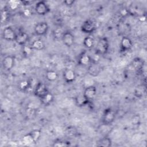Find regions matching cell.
<instances>
[{
    "label": "cell",
    "instance_id": "1",
    "mask_svg": "<svg viewBox=\"0 0 147 147\" xmlns=\"http://www.w3.org/2000/svg\"><path fill=\"white\" fill-rule=\"evenodd\" d=\"M109 41L106 37L100 38L95 46V53L99 56H103L106 55L109 49Z\"/></svg>",
    "mask_w": 147,
    "mask_h": 147
},
{
    "label": "cell",
    "instance_id": "2",
    "mask_svg": "<svg viewBox=\"0 0 147 147\" xmlns=\"http://www.w3.org/2000/svg\"><path fill=\"white\" fill-rule=\"evenodd\" d=\"M115 113L113 109L111 108H106L104 110L101 121L103 125L109 126L111 125L115 119Z\"/></svg>",
    "mask_w": 147,
    "mask_h": 147
},
{
    "label": "cell",
    "instance_id": "3",
    "mask_svg": "<svg viewBox=\"0 0 147 147\" xmlns=\"http://www.w3.org/2000/svg\"><path fill=\"white\" fill-rule=\"evenodd\" d=\"M80 29L82 32L86 34H91L96 29V24L94 20L88 19L83 22Z\"/></svg>",
    "mask_w": 147,
    "mask_h": 147
},
{
    "label": "cell",
    "instance_id": "4",
    "mask_svg": "<svg viewBox=\"0 0 147 147\" xmlns=\"http://www.w3.org/2000/svg\"><path fill=\"white\" fill-rule=\"evenodd\" d=\"M49 91L46 84L42 82H39L37 83L34 89L33 92L36 96H37L39 99H41Z\"/></svg>",
    "mask_w": 147,
    "mask_h": 147
},
{
    "label": "cell",
    "instance_id": "5",
    "mask_svg": "<svg viewBox=\"0 0 147 147\" xmlns=\"http://www.w3.org/2000/svg\"><path fill=\"white\" fill-rule=\"evenodd\" d=\"M34 10L38 15L44 16L49 13L50 9L48 5L45 1H41L36 3Z\"/></svg>",
    "mask_w": 147,
    "mask_h": 147
},
{
    "label": "cell",
    "instance_id": "6",
    "mask_svg": "<svg viewBox=\"0 0 147 147\" xmlns=\"http://www.w3.org/2000/svg\"><path fill=\"white\" fill-rule=\"evenodd\" d=\"M49 25L47 22L41 21L36 24L34 28V33L38 36H44L48 33Z\"/></svg>",
    "mask_w": 147,
    "mask_h": 147
},
{
    "label": "cell",
    "instance_id": "7",
    "mask_svg": "<svg viewBox=\"0 0 147 147\" xmlns=\"http://www.w3.org/2000/svg\"><path fill=\"white\" fill-rule=\"evenodd\" d=\"M17 33L11 26L5 27L2 33V38L8 41H15Z\"/></svg>",
    "mask_w": 147,
    "mask_h": 147
},
{
    "label": "cell",
    "instance_id": "8",
    "mask_svg": "<svg viewBox=\"0 0 147 147\" xmlns=\"http://www.w3.org/2000/svg\"><path fill=\"white\" fill-rule=\"evenodd\" d=\"M15 64L14 57L11 55H7L4 57L2 61L3 68L7 71H9L13 69Z\"/></svg>",
    "mask_w": 147,
    "mask_h": 147
},
{
    "label": "cell",
    "instance_id": "9",
    "mask_svg": "<svg viewBox=\"0 0 147 147\" xmlns=\"http://www.w3.org/2000/svg\"><path fill=\"white\" fill-rule=\"evenodd\" d=\"M133 46V42L130 38L124 36L122 38L120 42V51L122 53H125L130 51Z\"/></svg>",
    "mask_w": 147,
    "mask_h": 147
},
{
    "label": "cell",
    "instance_id": "10",
    "mask_svg": "<svg viewBox=\"0 0 147 147\" xmlns=\"http://www.w3.org/2000/svg\"><path fill=\"white\" fill-rule=\"evenodd\" d=\"M63 78L67 83H72L76 80V74L73 69L67 68L63 71Z\"/></svg>",
    "mask_w": 147,
    "mask_h": 147
},
{
    "label": "cell",
    "instance_id": "11",
    "mask_svg": "<svg viewBox=\"0 0 147 147\" xmlns=\"http://www.w3.org/2000/svg\"><path fill=\"white\" fill-rule=\"evenodd\" d=\"M61 40L63 44L67 47H71L75 42V37L69 31H65Z\"/></svg>",
    "mask_w": 147,
    "mask_h": 147
},
{
    "label": "cell",
    "instance_id": "12",
    "mask_svg": "<svg viewBox=\"0 0 147 147\" xmlns=\"http://www.w3.org/2000/svg\"><path fill=\"white\" fill-rule=\"evenodd\" d=\"M96 87L95 86L91 85L86 87L83 94L89 101L91 102L95 97L96 95Z\"/></svg>",
    "mask_w": 147,
    "mask_h": 147
},
{
    "label": "cell",
    "instance_id": "13",
    "mask_svg": "<svg viewBox=\"0 0 147 147\" xmlns=\"http://www.w3.org/2000/svg\"><path fill=\"white\" fill-rule=\"evenodd\" d=\"M92 63L91 56L86 52L82 53L78 57V64L82 67H88Z\"/></svg>",
    "mask_w": 147,
    "mask_h": 147
},
{
    "label": "cell",
    "instance_id": "14",
    "mask_svg": "<svg viewBox=\"0 0 147 147\" xmlns=\"http://www.w3.org/2000/svg\"><path fill=\"white\" fill-rule=\"evenodd\" d=\"M29 35L24 31H20L16 34V37L15 39L16 42L21 46L26 45V44L29 41Z\"/></svg>",
    "mask_w": 147,
    "mask_h": 147
},
{
    "label": "cell",
    "instance_id": "15",
    "mask_svg": "<svg viewBox=\"0 0 147 147\" xmlns=\"http://www.w3.org/2000/svg\"><path fill=\"white\" fill-rule=\"evenodd\" d=\"M87 68V72L88 74L92 76H98L101 71V67L99 65L98 63L92 62Z\"/></svg>",
    "mask_w": 147,
    "mask_h": 147
},
{
    "label": "cell",
    "instance_id": "16",
    "mask_svg": "<svg viewBox=\"0 0 147 147\" xmlns=\"http://www.w3.org/2000/svg\"><path fill=\"white\" fill-rule=\"evenodd\" d=\"M75 102L77 106L78 107H84L85 106H87L90 103V101H89L84 96L83 94H79L76 95L75 97Z\"/></svg>",
    "mask_w": 147,
    "mask_h": 147
},
{
    "label": "cell",
    "instance_id": "17",
    "mask_svg": "<svg viewBox=\"0 0 147 147\" xmlns=\"http://www.w3.org/2000/svg\"><path fill=\"white\" fill-rule=\"evenodd\" d=\"M54 99L55 98L51 92H48L45 95H44L42 98H41L40 99L41 105L45 106H48L52 103V102L54 100Z\"/></svg>",
    "mask_w": 147,
    "mask_h": 147
},
{
    "label": "cell",
    "instance_id": "18",
    "mask_svg": "<svg viewBox=\"0 0 147 147\" xmlns=\"http://www.w3.org/2000/svg\"><path fill=\"white\" fill-rule=\"evenodd\" d=\"M131 64L132 67L136 71L139 72L141 71V69L143 68L144 62L143 60H142L141 58L136 57L132 60Z\"/></svg>",
    "mask_w": 147,
    "mask_h": 147
},
{
    "label": "cell",
    "instance_id": "19",
    "mask_svg": "<svg viewBox=\"0 0 147 147\" xmlns=\"http://www.w3.org/2000/svg\"><path fill=\"white\" fill-rule=\"evenodd\" d=\"M30 46L33 49V50L37 51L43 50L45 47V45L44 41L39 38L34 40L31 44Z\"/></svg>",
    "mask_w": 147,
    "mask_h": 147
},
{
    "label": "cell",
    "instance_id": "20",
    "mask_svg": "<svg viewBox=\"0 0 147 147\" xmlns=\"http://www.w3.org/2000/svg\"><path fill=\"white\" fill-rule=\"evenodd\" d=\"M31 86V83L29 80L24 79L20 81L18 83V89L22 92H25L28 91Z\"/></svg>",
    "mask_w": 147,
    "mask_h": 147
},
{
    "label": "cell",
    "instance_id": "21",
    "mask_svg": "<svg viewBox=\"0 0 147 147\" xmlns=\"http://www.w3.org/2000/svg\"><path fill=\"white\" fill-rule=\"evenodd\" d=\"M45 78L49 82H55L59 78L58 73L53 70H48L45 72Z\"/></svg>",
    "mask_w": 147,
    "mask_h": 147
},
{
    "label": "cell",
    "instance_id": "22",
    "mask_svg": "<svg viewBox=\"0 0 147 147\" xmlns=\"http://www.w3.org/2000/svg\"><path fill=\"white\" fill-rule=\"evenodd\" d=\"M64 32L65 31L63 29V28H61V26H57L52 31L53 37L56 40H61Z\"/></svg>",
    "mask_w": 147,
    "mask_h": 147
},
{
    "label": "cell",
    "instance_id": "23",
    "mask_svg": "<svg viewBox=\"0 0 147 147\" xmlns=\"http://www.w3.org/2000/svg\"><path fill=\"white\" fill-rule=\"evenodd\" d=\"M112 145L111 140L108 137H104L100 138L97 142L96 146H103V147H109Z\"/></svg>",
    "mask_w": 147,
    "mask_h": 147
},
{
    "label": "cell",
    "instance_id": "24",
    "mask_svg": "<svg viewBox=\"0 0 147 147\" xmlns=\"http://www.w3.org/2000/svg\"><path fill=\"white\" fill-rule=\"evenodd\" d=\"M83 43V45L86 48L91 49L94 46L95 41H94V39L92 37L88 36H86L84 38Z\"/></svg>",
    "mask_w": 147,
    "mask_h": 147
},
{
    "label": "cell",
    "instance_id": "25",
    "mask_svg": "<svg viewBox=\"0 0 147 147\" xmlns=\"http://www.w3.org/2000/svg\"><path fill=\"white\" fill-rule=\"evenodd\" d=\"M29 133L32 137L35 144L38 141L41 136V131L40 129H34L30 131Z\"/></svg>",
    "mask_w": 147,
    "mask_h": 147
},
{
    "label": "cell",
    "instance_id": "26",
    "mask_svg": "<svg viewBox=\"0 0 147 147\" xmlns=\"http://www.w3.org/2000/svg\"><path fill=\"white\" fill-rule=\"evenodd\" d=\"M9 9L7 7H4L1 10V22L5 23L9 18L10 14H9Z\"/></svg>",
    "mask_w": 147,
    "mask_h": 147
},
{
    "label": "cell",
    "instance_id": "27",
    "mask_svg": "<svg viewBox=\"0 0 147 147\" xmlns=\"http://www.w3.org/2000/svg\"><path fill=\"white\" fill-rule=\"evenodd\" d=\"M70 145V142L67 141L62 140H56L52 144V146L53 147H61V146H68Z\"/></svg>",
    "mask_w": 147,
    "mask_h": 147
},
{
    "label": "cell",
    "instance_id": "28",
    "mask_svg": "<svg viewBox=\"0 0 147 147\" xmlns=\"http://www.w3.org/2000/svg\"><path fill=\"white\" fill-rule=\"evenodd\" d=\"M22 142L25 145H33L34 143L32 137L30 135V134L28 133L24 135L22 137Z\"/></svg>",
    "mask_w": 147,
    "mask_h": 147
},
{
    "label": "cell",
    "instance_id": "29",
    "mask_svg": "<svg viewBox=\"0 0 147 147\" xmlns=\"http://www.w3.org/2000/svg\"><path fill=\"white\" fill-rule=\"evenodd\" d=\"M65 134L68 137H74L77 134V130L74 126H68L65 129Z\"/></svg>",
    "mask_w": 147,
    "mask_h": 147
},
{
    "label": "cell",
    "instance_id": "30",
    "mask_svg": "<svg viewBox=\"0 0 147 147\" xmlns=\"http://www.w3.org/2000/svg\"><path fill=\"white\" fill-rule=\"evenodd\" d=\"M33 49L32 48V47L30 45H24L22 46V53L25 56H29L32 54Z\"/></svg>",
    "mask_w": 147,
    "mask_h": 147
},
{
    "label": "cell",
    "instance_id": "31",
    "mask_svg": "<svg viewBox=\"0 0 147 147\" xmlns=\"http://www.w3.org/2000/svg\"><path fill=\"white\" fill-rule=\"evenodd\" d=\"M145 90L144 89V87H143L142 86H138L135 89L134 94L136 97H141L145 92Z\"/></svg>",
    "mask_w": 147,
    "mask_h": 147
},
{
    "label": "cell",
    "instance_id": "32",
    "mask_svg": "<svg viewBox=\"0 0 147 147\" xmlns=\"http://www.w3.org/2000/svg\"><path fill=\"white\" fill-rule=\"evenodd\" d=\"M20 3V1L18 2L17 1H10L8 2V9L11 10H16L18 7Z\"/></svg>",
    "mask_w": 147,
    "mask_h": 147
},
{
    "label": "cell",
    "instance_id": "33",
    "mask_svg": "<svg viewBox=\"0 0 147 147\" xmlns=\"http://www.w3.org/2000/svg\"><path fill=\"white\" fill-rule=\"evenodd\" d=\"M75 3V1L73 0H66L63 1V3L67 6H72Z\"/></svg>",
    "mask_w": 147,
    "mask_h": 147
},
{
    "label": "cell",
    "instance_id": "34",
    "mask_svg": "<svg viewBox=\"0 0 147 147\" xmlns=\"http://www.w3.org/2000/svg\"><path fill=\"white\" fill-rule=\"evenodd\" d=\"M23 14H24L25 16H26V17H29V16L31 14V12H30V10L29 9H25V10H24V11H23Z\"/></svg>",
    "mask_w": 147,
    "mask_h": 147
},
{
    "label": "cell",
    "instance_id": "35",
    "mask_svg": "<svg viewBox=\"0 0 147 147\" xmlns=\"http://www.w3.org/2000/svg\"><path fill=\"white\" fill-rule=\"evenodd\" d=\"M20 3L24 6H29V5H30V1H21Z\"/></svg>",
    "mask_w": 147,
    "mask_h": 147
}]
</instances>
